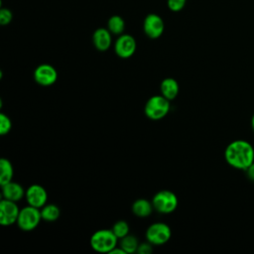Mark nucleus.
<instances>
[{
	"instance_id": "nucleus-1",
	"label": "nucleus",
	"mask_w": 254,
	"mask_h": 254,
	"mask_svg": "<svg viewBox=\"0 0 254 254\" xmlns=\"http://www.w3.org/2000/svg\"><path fill=\"white\" fill-rule=\"evenodd\" d=\"M224 157L228 165L234 169L246 171L254 163V149L245 140H235L226 147Z\"/></svg>"
},
{
	"instance_id": "nucleus-2",
	"label": "nucleus",
	"mask_w": 254,
	"mask_h": 254,
	"mask_svg": "<svg viewBox=\"0 0 254 254\" xmlns=\"http://www.w3.org/2000/svg\"><path fill=\"white\" fill-rule=\"evenodd\" d=\"M117 237L112 230L101 229L92 234L90 245L93 250L100 253H110L117 245Z\"/></svg>"
},
{
	"instance_id": "nucleus-3",
	"label": "nucleus",
	"mask_w": 254,
	"mask_h": 254,
	"mask_svg": "<svg viewBox=\"0 0 254 254\" xmlns=\"http://www.w3.org/2000/svg\"><path fill=\"white\" fill-rule=\"evenodd\" d=\"M170 110L169 99L163 95L152 96L145 105V114L152 120H159L165 117Z\"/></svg>"
},
{
	"instance_id": "nucleus-4",
	"label": "nucleus",
	"mask_w": 254,
	"mask_h": 254,
	"mask_svg": "<svg viewBox=\"0 0 254 254\" xmlns=\"http://www.w3.org/2000/svg\"><path fill=\"white\" fill-rule=\"evenodd\" d=\"M152 204L157 211L161 213H170L177 208L178 198L171 190H161L154 195Z\"/></svg>"
},
{
	"instance_id": "nucleus-5",
	"label": "nucleus",
	"mask_w": 254,
	"mask_h": 254,
	"mask_svg": "<svg viewBox=\"0 0 254 254\" xmlns=\"http://www.w3.org/2000/svg\"><path fill=\"white\" fill-rule=\"evenodd\" d=\"M41 219L42 215L39 208L29 205L20 210L17 223L22 230L30 231L38 226Z\"/></svg>"
},
{
	"instance_id": "nucleus-6",
	"label": "nucleus",
	"mask_w": 254,
	"mask_h": 254,
	"mask_svg": "<svg viewBox=\"0 0 254 254\" xmlns=\"http://www.w3.org/2000/svg\"><path fill=\"white\" fill-rule=\"evenodd\" d=\"M146 238L153 245H162L171 238V229L163 222L153 223L146 231Z\"/></svg>"
},
{
	"instance_id": "nucleus-7",
	"label": "nucleus",
	"mask_w": 254,
	"mask_h": 254,
	"mask_svg": "<svg viewBox=\"0 0 254 254\" xmlns=\"http://www.w3.org/2000/svg\"><path fill=\"white\" fill-rule=\"evenodd\" d=\"M165 24L161 16L155 13L148 14L143 22V30L150 39H158L164 33Z\"/></svg>"
},
{
	"instance_id": "nucleus-8",
	"label": "nucleus",
	"mask_w": 254,
	"mask_h": 254,
	"mask_svg": "<svg viewBox=\"0 0 254 254\" xmlns=\"http://www.w3.org/2000/svg\"><path fill=\"white\" fill-rule=\"evenodd\" d=\"M20 209L16 201L2 199L0 202V223L4 226H9L17 222Z\"/></svg>"
},
{
	"instance_id": "nucleus-9",
	"label": "nucleus",
	"mask_w": 254,
	"mask_h": 254,
	"mask_svg": "<svg viewBox=\"0 0 254 254\" xmlns=\"http://www.w3.org/2000/svg\"><path fill=\"white\" fill-rule=\"evenodd\" d=\"M136 47H137L136 41L131 35L122 34V35H119V37L115 42L114 51L118 57L122 59H128L134 55L136 51Z\"/></svg>"
},
{
	"instance_id": "nucleus-10",
	"label": "nucleus",
	"mask_w": 254,
	"mask_h": 254,
	"mask_svg": "<svg viewBox=\"0 0 254 254\" xmlns=\"http://www.w3.org/2000/svg\"><path fill=\"white\" fill-rule=\"evenodd\" d=\"M35 80L44 86L52 85L58 78V72L56 68L48 64H40L34 71Z\"/></svg>"
},
{
	"instance_id": "nucleus-11",
	"label": "nucleus",
	"mask_w": 254,
	"mask_h": 254,
	"mask_svg": "<svg viewBox=\"0 0 254 254\" xmlns=\"http://www.w3.org/2000/svg\"><path fill=\"white\" fill-rule=\"evenodd\" d=\"M29 205L41 208L43 207L48 199V193L46 190L39 185H32L28 188L25 192Z\"/></svg>"
},
{
	"instance_id": "nucleus-12",
	"label": "nucleus",
	"mask_w": 254,
	"mask_h": 254,
	"mask_svg": "<svg viewBox=\"0 0 254 254\" xmlns=\"http://www.w3.org/2000/svg\"><path fill=\"white\" fill-rule=\"evenodd\" d=\"M92 42L94 47L98 51L100 52L107 51L110 48L112 43L110 31L105 28L96 29L92 35Z\"/></svg>"
},
{
	"instance_id": "nucleus-13",
	"label": "nucleus",
	"mask_w": 254,
	"mask_h": 254,
	"mask_svg": "<svg viewBox=\"0 0 254 254\" xmlns=\"http://www.w3.org/2000/svg\"><path fill=\"white\" fill-rule=\"evenodd\" d=\"M1 187H2V194L6 199H9L12 201H18L24 196V190L18 183L11 181Z\"/></svg>"
},
{
	"instance_id": "nucleus-14",
	"label": "nucleus",
	"mask_w": 254,
	"mask_h": 254,
	"mask_svg": "<svg viewBox=\"0 0 254 254\" xmlns=\"http://www.w3.org/2000/svg\"><path fill=\"white\" fill-rule=\"evenodd\" d=\"M161 93L164 97H166L169 100L176 98V96L179 93V84L177 80H175L172 77L165 78L161 82Z\"/></svg>"
},
{
	"instance_id": "nucleus-15",
	"label": "nucleus",
	"mask_w": 254,
	"mask_h": 254,
	"mask_svg": "<svg viewBox=\"0 0 254 254\" xmlns=\"http://www.w3.org/2000/svg\"><path fill=\"white\" fill-rule=\"evenodd\" d=\"M153 207L154 206L152 203H150V201L144 198H140L133 203L132 210L134 214L139 217H147L151 214Z\"/></svg>"
},
{
	"instance_id": "nucleus-16",
	"label": "nucleus",
	"mask_w": 254,
	"mask_h": 254,
	"mask_svg": "<svg viewBox=\"0 0 254 254\" xmlns=\"http://www.w3.org/2000/svg\"><path fill=\"white\" fill-rule=\"evenodd\" d=\"M107 29L113 35H122L125 30V21L119 15L111 16L107 21Z\"/></svg>"
},
{
	"instance_id": "nucleus-17",
	"label": "nucleus",
	"mask_w": 254,
	"mask_h": 254,
	"mask_svg": "<svg viewBox=\"0 0 254 254\" xmlns=\"http://www.w3.org/2000/svg\"><path fill=\"white\" fill-rule=\"evenodd\" d=\"M13 177V167L9 160L2 158L0 160V185L3 186L11 182Z\"/></svg>"
},
{
	"instance_id": "nucleus-18",
	"label": "nucleus",
	"mask_w": 254,
	"mask_h": 254,
	"mask_svg": "<svg viewBox=\"0 0 254 254\" xmlns=\"http://www.w3.org/2000/svg\"><path fill=\"white\" fill-rule=\"evenodd\" d=\"M41 215L44 220L54 221L60 216V209L56 204H45L42 207Z\"/></svg>"
},
{
	"instance_id": "nucleus-19",
	"label": "nucleus",
	"mask_w": 254,
	"mask_h": 254,
	"mask_svg": "<svg viewBox=\"0 0 254 254\" xmlns=\"http://www.w3.org/2000/svg\"><path fill=\"white\" fill-rule=\"evenodd\" d=\"M138 241L136 237L132 235H126L123 238H121L120 241V247L126 252V253H134L138 249Z\"/></svg>"
},
{
	"instance_id": "nucleus-20",
	"label": "nucleus",
	"mask_w": 254,
	"mask_h": 254,
	"mask_svg": "<svg viewBox=\"0 0 254 254\" xmlns=\"http://www.w3.org/2000/svg\"><path fill=\"white\" fill-rule=\"evenodd\" d=\"M111 230L113 231V233L116 235L117 238H123L124 236L128 235V232H129V225L127 224L126 221H124V220H119V221H117V222L113 225V227H112Z\"/></svg>"
},
{
	"instance_id": "nucleus-21",
	"label": "nucleus",
	"mask_w": 254,
	"mask_h": 254,
	"mask_svg": "<svg viewBox=\"0 0 254 254\" xmlns=\"http://www.w3.org/2000/svg\"><path fill=\"white\" fill-rule=\"evenodd\" d=\"M11 127H12V123L10 118L7 115L1 113L0 114V134L6 135L11 130Z\"/></svg>"
},
{
	"instance_id": "nucleus-22",
	"label": "nucleus",
	"mask_w": 254,
	"mask_h": 254,
	"mask_svg": "<svg viewBox=\"0 0 254 254\" xmlns=\"http://www.w3.org/2000/svg\"><path fill=\"white\" fill-rule=\"evenodd\" d=\"M187 0H167L168 8L173 12H180L186 6Z\"/></svg>"
},
{
	"instance_id": "nucleus-23",
	"label": "nucleus",
	"mask_w": 254,
	"mask_h": 254,
	"mask_svg": "<svg viewBox=\"0 0 254 254\" xmlns=\"http://www.w3.org/2000/svg\"><path fill=\"white\" fill-rule=\"evenodd\" d=\"M13 19V14L11 12V10H9L8 8H1L0 9V24L2 26L8 25L9 23H11Z\"/></svg>"
},
{
	"instance_id": "nucleus-24",
	"label": "nucleus",
	"mask_w": 254,
	"mask_h": 254,
	"mask_svg": "<svg viewBox=\"0 0 254 254\" xmlns=\"http://www.w3.org/2000/svg\"><path fill=\"white\" fill-rule=\"evenodd\" d=\"M137 252L139 254H150L152 252V246H151V243H142V244H139L138 246V249H137Z\"/></svg>"
},
{
	"instance_id": "nucleus-25",
	"label": "nucleus",
	"mask_w": 254,
	"mask_h": 254,
	"mask_svg": "<svg viewBox=\"0 0 254 254\" xmlns=\"http://www.w3.org/2000/svg\"><path fill=\"white\" fill-rule=\"evenodd\" d=\"M246 174H247V178L250 181L254 182V163L251 164L247 169H246Z\"/></svg>"
},
{
	"instance_id": "nucleus-26",
	"label": "nucleus",
	"mask_w": 254,
	"mask_h": 254,
	"mask_svg": "<svg viewBox=\"0 0 254 254\" xmlns=\"http://www.w3.org/2000/svg\"><path fill=\"white\" fill-rule=\"evenodd\" d=\"M126 254V252L120 247V248H113L111 251H110V254Z\"/></svg>"
},
{
	"instance_id": "nucleus-27",
	"label": "nucleus",
	"mask_w": 254,
	"mask_h": 254,
	"mask_svg": "<svg viewBox=\"0 0 254 254\" xmlns=\"http://www.w3.org/2000/svg\"><path fill=\"white\" fill-rule=\"evenodd\" d=\"M251 126H252V129H253V131H254V114H253L252 119H251Z\"/></svg>"
}]
</instances>
